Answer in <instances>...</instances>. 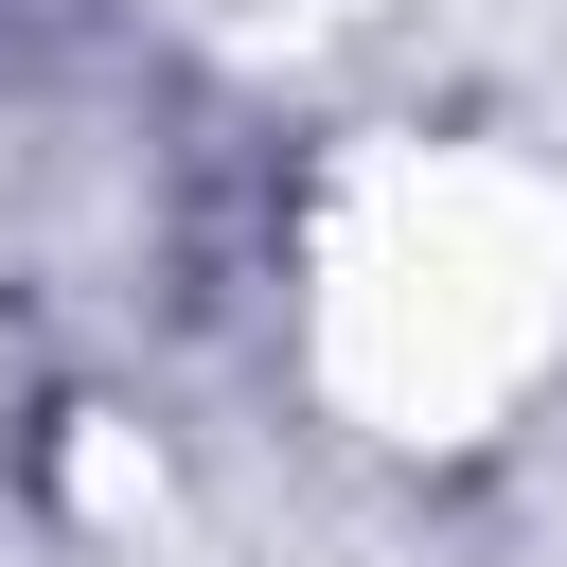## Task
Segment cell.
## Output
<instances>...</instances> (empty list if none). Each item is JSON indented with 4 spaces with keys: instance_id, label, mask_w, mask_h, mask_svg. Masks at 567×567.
Instances as JSON below:
<instances>
[{
    "instance_id": "1",
    "label": "cell",
    "mask_w": 567,
    "mask_h": 567,
    "mask_svg": "<svg viewBox=\"0 0 567 567\" xmlns=\"http://www.w3.org/2000/svg\"><path fill=\"white\" fill-rule=\"evenodd\" d=\"M319 319H337V372H354L372 408L461 425V408H496V390L549 354V319H567V230H549L514 177L443 159V177L408 195V230H337Z\"/></svg>"
}]
</instances>
